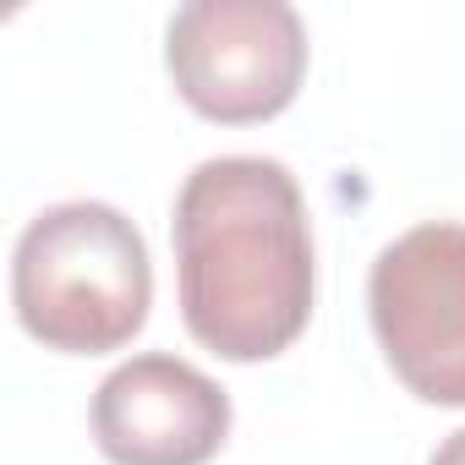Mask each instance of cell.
<instances>
[{"label":"cell","instance_id":"cell-3","mask_svg":"<svg viewBox=\"0 0 465 465\" xmlns=\"http://www.w3.org/2000/svg\"><path fill=\"white\" fill-rule=\"evenodd\" d=\"M175 94L219 126L280 115L307 77V28L280 0H192L170 17Z\"/></svg>","mask_w":465,"mask_h":465},{"label":"cell","instance_id":"cell-5","mask_svg":"<svg viewBox=\"0 0 465 465\" xmlns=\"http://www.w3.org/2000/svg\"><path fill=\"white\" fill-rule=\"evenodd\" d=\"M110 465H208L230 438V394L181 356H132L94 394Z\"/></svg>","mask_w":465,"mask_h":465},{"label":"cell","instance_id":"cell-4","mask_svg":"<svg viewBox=\"0 0 465 465\" xmlns=\"http://www.w3.org/2000/svg\"><path fill=\"white\" fill-rule=\"evenodd\" d=\"M367 307L394 378L427 405H465V224H416L389 242Z\"/></svg>","mask_w":465,"mask_h":465},{"label":"cell","instance_id":"cell-6","mask_svg":"<svg viewBox=\"0 0 465 465\" xmlns=\"http://www.w3.org/2000/svg\"><path fill=\"white\" fill-rule=\"evenodd\" d=\"M427 465H465V427H460V432H449V438L438 443V454H432Z\"/></svg>","mask_w":465,"mask_h":465},{"label":"cell","instance_id":"cell-2","mask_svg":"<svg viewBox=\"0 0 465 465\" xmlns=\"http://www.w3.org/2000/svg\"><path fill=\"white\" fill-rule=\"evenodd\" d=\"M153 302V269L137 224L110 203H55L17 242L12 307L17 323L66 356L121 351Z\"/></svg>","mask_w":465,"mask_h":465},{"label":"cell","instance_id":"cell-1","mask_svg":"<svg viewBox=\"0 0 465 465\" xmlns=\"http://www.w3.org/2000/svg\"><path fill=\"white\" fill-rule=\"evenodd\" d=\"M175 280L186 334L224 361H269L312 318V230L280 159L230 153L175 197Z\"/></svg>","mask_w":465,"mask_h":465}]
</instances>
